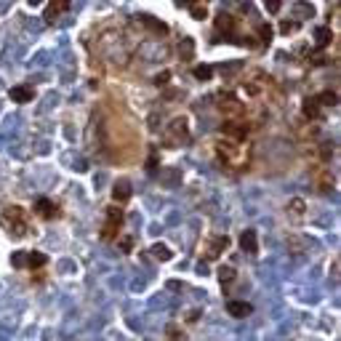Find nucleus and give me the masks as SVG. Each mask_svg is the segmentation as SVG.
Returning <instances> with one entry per match:
<instances>
[{
	"label": "nucleus",
	"mask_w": 341,
	"mask_h": 341,
	"mask_svg": "<svg viewBox=\"0 0 341 341\" xmlns=\"http://www.w3.org/2000/svg\"><path fill=\"white\" fill-rule=\"evenodd\" d=\"M5 224H11L16 232H19V229H22V232H27V216H24L22 208L8 205V208H5Z\"/></svg>",
	"instance_id": "f257e3e1"
},
{
	"label": "nucleus",
	"mask_w": 341,
	"mask_h": 341,
	"mask_svg": "<svg viewBox=\"0 0 341 341\" xmlns=\"http://www.w3.org/2000/svg\"><path fill=\"white\" fill-rule=\"evenodd\" d=\"M8 96H11V102L24 104V102H32V99H35V91H32L30 85H16V88L8 91Z\"/></svg>",
	"instance_id": "f03ea898"
},
{
	"label": "nucleus",
	"mask_w": 341,
	"mask_h": 341,
	"mask_svg": "<svg viewBox=\"0 0 341 341\" xmlns=\"http://www.w3.org/2000/svg\"><path fill=\"white\" fill-rule=\"evenodd\" d=\"M227 312L232 314V317L242 320V317H248V314L253 312V307L248 304V301H227Z\"/></svg>",
	"instance_id": "7ed1b4c3"
},
{
	"label": "nucleus",
	"mask_w": 341,
	"mask_h": 341,
	"mask_svg": "<svg viewBox=\"0 0 341 341\" xmlns=\"http://www.w3.org/2000/svg\"><path fill=\"white\" fill-rule=\"evenodd\" d=\"M221 131H224L227 136H232V139H238V141L248 136V128L242 126V123H238V120H227L224 126H221Z\"/></svg>",
	"instance_id": "20e7f679"
},
{
	"label": "nucleus",
	"mask_w": 341,
	"mask_h": 341,
	"mask_svg": "<svg viewBox=\"0 0 341 341\" xmlns=\"http://www.w3.org/2000/svg\"><path fill=\"white\" fill-rule=\"evenodd\" d=\"M35 211L40 213L43 219H54V216H59V208H56L48 198H40V200H37V203H35Z\"/></svg>",
	"instance_id": "39448f33"
},
{
	"label": "nucleus",
	"mask_w": 341,
	"mask_h": 341,
	"mask_svg": "<svg viewBox=\"0 0 341 341\" xmlns=\"http://www.w3.org/2000/svg\"><path fill=\"white\" fill-rule=\"evenodd\" d=\"M240 248L245 253H256V248H259V240H256V232L253 229H245V232L240 235Z\"/></svg>",
	"instance_id": "423d86ee"
},
{
	"label": "nucleus",
	"mask_w": 341,
	"mask_h": 341,
	"mask_svg": "<svg viewBox=\"0 0 341 341\" xmlns=\"http://www.w3.org/2000/svg\"><path fill=\"white\" fill-rule=\"evenodd\" d=\"M112 198L117 200V203H126L128 198H131V184L126 179H117L115 181V187H112Z\"/></svg>",
	"instance_id": "0eeeda50"
},
{
	"label": "nucleus",
	"mask_w": 341,
	"mask_h": 341,
	"mask_svg": "<svg viewBox=\"0 0 341 341\" xmlns=\"http://www.w3.org/2000/svg\"><path fill=\"white\" fill-rule=\"evenodd\" d=\"M331 40H333L331 27H317V30H314V45H317V48H325Z\"/></svg>",
	"instance_id": "6e6552de"
},
{
	"label": "nucleus",
	"mask_w": 341,
	"mask_h": 341,
	"mask_svg": "<svg viewBox=\"0 0 341 341\" xmlns=\"http://www.w3.org/2000/svg\"><path fill=\"white\" fill-rule=\"evenodd\" d=\"M69 8V3H64V0H54V3L45 8V22H54V19L62 14V11H67Z\"/></svg>",
	"instance_id": "1a4fd4ad"
},
{
	"label": "nucleus",
	"mask_w": 341,
	"mask_h": 341,
	"mask_svg": "<svg viewBox=\"0 0 341 341\" xmlns=\"http://www.w3.org/2000/svg\"><path fill=\"white\" fill-rule=\"evenodd\" d=\"M168 128H170V134H173V136H179V139H187V117H173Z\"/></svg>",
	"instance_id": "9d476101"
},
{
	"label": "nucleus",
	"mask_w": 341,
	"mask_h": 341,
	"mask_svg": "<svg viewBox=\"0 0 341 341\" xmlns=\"http://www.w3.org/2000/svg\"><path fill=\"white\" fill-rule=\"evenodd\" d=\"M149 253H152L157 261H168L170 256H173V253H170V248L166 245V242H155V245L149 248Z\"/></svg>",
	"instance_id": "9b49d317"
},
{
	"label": "nucleus",
	"mask_w": 341,
	"mask_h": 341,
	"mask_svg": "<svg viewBox=\"0 0 341 341\" xmlns=\"http://www.w3.org/2000/svg\"><path fill=\"white\" fill-rule=\"evenodd\" d=\"M314 102H317L320 107H336V104H339V96L333 94V91H323L320 96H314Z\"/></svg>",
	"instance_id": "f8f14e48"
},
{
	"label": "nucleus",
	"mask_w": 341,
	"mask_h": 341,
	"mask_svg": "<svg viewBox=\"0 0 341 341\" xmlns=\"http://www.w3.org/2000/svg\"><path fill=\"white\" fill-rule=\"evenodd\" d=\"M304 115L309 117V120H317V117H320V104L314 102V96L304 99Z\"/></svg>",
	"instance_id": "ddd939ff"
},
{
	"label": "nucleus",
	"mask_w": 341,
	"mask_h": 341,
	"mask_svg": "<svg viewBox=\"0 0 341 341\" xmlns=\"http://www.w3.org/2000/svg\"><path fill=\"white\" fill-rule=\"evenodd\" d=\"M45 256L40 253V251H30L27 253V267H32V270H40V267H45Z\"/></svg>",
	"instance_id": "4468645a"
},
{
	"label": "nucleus",
	"mask_w": 341,
	"mask_h": 341,
	"mask_svg": "<svg viewBox=\"0 0 341 341\" xmlns=\"http://www.w3.org/2000/svg\"><path fill=\"white\" fill-rule=\"evenodd\" d=\"M107 224H112V227H120L123 224V211L117 205H109L107 208Z\"/></svg>",
	"instance_id": "2eb2a0df"
},
{
	"label": "nucleus",
	"mask_w": 341,
	"mask_h": 341,
	"mask_svg": "<svg viewBox=\"0 0 341 341\" xmlns=\"http://www.w3.org/2000/svg\"><path fill=\"white\" fill-rule=\"evenodd\" d=\"M192 75L198 77V80H211V77H213V67H211V64H198V67L192 69Z\"/></svg>",
	"instance_id": "dca6fc26"
},
{
	"label": "nucleus",
	"mask_w": 341,
	"mask_h": 341,
	"mask_svg": "<svg viewBox=\"0 0 341 341\" xmlns=\"http://www.w3.org/2000/svg\"><path fill=\"white\" fill-rule=\"evenodd\" d=\"M304 200H301V198H296V200H291V203H288V213H291L293 216V219H301V216H304Z\"/></svg>",
	"instance_id": "f3484780"
},
{
	"label": "nucleus",
	"mask_w": 341,
	"mask_h": 341,
	"mask_svg": "<svg viewBox=\"0 0 341 341\" xmlns=\"http://www.w3.org/2000/svg\"><path fill=\"white\" fill-rule=\"evenodd\" d=\"M235 22V19H232ZM229 22V14H219V19H216V27H219L221 32H227V35H232V30H235V24Z\"/></svg>",
	"instance_id": "a211bd4d"
},
{
	"label": "nucleus",
	"mask_w": 341,
	"mask_h": 341,
	"mask_svg": "<svg viewBox=\"0 0 341 341\" xmlns=\"http://www.w3.org/2000/svg\"><path fill=\"white\" fill-rule=\"evenodd\" d=\"M216 274H219V280H221V285H229V283H232V280H235V270H232V267H219V272H216Z\"/></svg>",
	"instance_id": "6ab92c4d"
},
{
	"label": "nucleus",
	"mask_w": 341,
	"mask_h": 341,
	"mask_svg": "<svg viewBox=\"0 0 341 341\" xmlns=\"http://www.w3.org/2000/svg\"><path fill=\"white\" fill-rule=\"evenodd\" d=\"M179 51H181V59H189L195 54V40H192V37H184L181 45H179Z\"/></svg>",
	"instance_id": "aec40b11"
},
{
	"label": "nucleus",
	"mask_w": 341,
	"mask_h": 341,
	"mask_svg": "<svg viewBox=\"0 0 341 341\" xmlns=\"http://www.w3.org/2000/svg\"><path fill=\"white\" fill-rule=\"evenodd\" d=\"M141 22L147 24V27H152L155 32H160V35H163V32H166V24H160L155 16H141Z\"/></svg>",
	"instance_id": "412c9836"
},
{
	"label": "nucleus",
	"mask_w": 341,
	"mask_h": 341,
	"mask_svg": "<svg viewBox=\"0 0 341 341\" xmlns=\"http://www.w3.org/2000/svg\"><path fill=\"white\" fill-rule=\"evenodd\" d=\"M117 229H120V227H112V224H104L102 227V240H115V235H117Z\"/></svg>",
	"instance_id": "4be33fe9"
},
{
	"label": "nucleus",
	"mask_w": 341,
	"mask_h": 341,
	"mask_svg": "<svg viewBox=\"0 0 341 341\" xmlns=\"http://www.w3.org/2000/svg\"><path fill=\"white\" fill-rule=\"evenodd\" d=\"M259 35H261V40H264V43H270L272 40V24H261Z\"/></svg>",
	"instance_id": "5701e85b"
},
{
	"label": "nucleus",
	"mask_w": 341,
	"mask_h": 341,
	"mask_svg": "<svg viewBox=\"0 0 341 341\" xmlns=\"http://www.w3.org/2000/svg\"><path fill=\"white\" fill-rule=\"evenodd\" d=\"M293 27L299 30V22H293V19H285V22L280 24V32H285V35H288V32H293Z\"/></svg>",
	"instance_id": "b1692460"
},
{
	"label": "nucleus",
	"mask_w": 341,
	"mask_h": 341,
	"mask_svg": "<svg viewBox=\"0 0 341 341\" xmlns=\"http://www.w3.org/2000/svg\"><path fill=\"white\" fill-rule=\"evenodd\" d=\"M11 261H14V267H27V253H16Z\"/></svg>",
	"instance_id": "393cba45"
},
{
	"label": "nucleus",
	"mask_w": 341,
	"mask_h": 341,
	"mask_svg": "<svg viewBox=\"0 0 341 341\" xmlns=\"http://www.w3.org/2000/svg\"><path fill=\"white\" fill-rule=\"evenodd\" d=\"M134 248V238H123L120 240V251H131Z\"/></svg>",
	"instance_id": "a878e982"
},
{
	"label": "nucleus",
	"mask_w": 341,
	"mask_h": 341,
	"mask_svg": "<svg viewBox=\"0 0 341 341\" xmlns=\"http://www.w3.org/2000/svg\"><path fill=\"white\" fill-rule=\"evenodd\" d=\"M267 11H270V14L280 11V0H267Z\"/></svg>",
	"instance_id": "bb28decb"
},
{
	"label": "nucleus",
	"mask_w": 341,
	"mask_h": 341,
	"mask_svg": "<svg viewBox=\"0 0 341 341\" xmlns=\"http://www.w3.org/2000/svg\"><path fill=\"white\" fill-rule=\"evenodd\" d=\"M192 16H198V19H205V8H203V5H192Z\"/></svg>",
	"instance_id": "cd10ccee"
},
{
	"label": "nucleus",
	"mask_w": 341,
	"mask_h": 341,
	"mask_svg": "<svg viewBox=\"0 0 341 341\" xmlns=\"http://www.w3.org/2000/svg\"><path fill=\"white\" fill-rule=\"evenodd\" d=\"M320 155H323V160H328V157L333 155V144H325V147H323V152H320Z\"/></svg>",
	"instance_id": "c85d7f7f"
},
{
	"label": "nucleus",
	"mask_w": 341,
	"mask_h": 341,
	"mask_svg": "<svg viewBox=\"0 0 341 341\" xmlns=\"http://www.w3.org/2000/svg\"><path fill=\"white\" fill-rule=\"evenodd\" d=\"M170 80V72H160V75L155 77V83H168Z\"/></svg>",
	"instance_id": "c756f323"
}]
</instances>
